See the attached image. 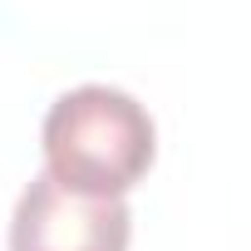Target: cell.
Listing matches in <instances>:
<instances>
[{
    "label": "cell",
    "instance_id": "1",
    "mask_svg": "<svg viewBox=\"0 0 251 251\" xmlns=\"http://www.w3.org/2000/svg\"><path fill=\"white\" fill-rule=\"evenodd\" d=\"M40 148L45 173L59 187L84 197H123L148 177L158 158V128L133 94L79 84L50 103Z\"/></svg>",
    "mask_w": 251,
    "mask_h": 251
},
{
    "label": "cell",
    "instance_id": "2",
    "mask_svg": "<svg viewBox=\"0 0 251 251\" xmlns=\"http://www.w3.org/2000/svg\"><path fill=\"white\" fill-rule=\"evenodd\" d=\"M133 217L123 197H84L50 173L30 177L10 217V251H128Z\"/></svg>",
    "mask_w": 251,
    "mask_h": 251
}]
</instances>
